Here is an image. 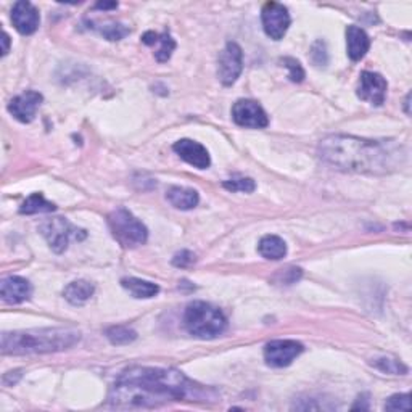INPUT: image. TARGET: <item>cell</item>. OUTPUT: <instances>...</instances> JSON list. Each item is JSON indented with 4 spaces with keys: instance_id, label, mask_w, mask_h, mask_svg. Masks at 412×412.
Returning <instances> with one entry per match:
<instances>
[{
    "instance_id": "obj_1",
    "label": "cell",
    "mask_w": 412,
    "mask_h": 412,
    "mask_svg": "<svg viewBox=\"0 0 412 412\" xmlns=\"http://www.w3.org/2000/svg\"><path fill=\"white\" fill-rule=\"evenodd\" d=\"M110 404L119 409H151L171 401L216 403V390L192 382L182 372L166 367H131L111 387Z\"/></svg>"
},
{
    "instance_id": "obj_2",
    "label": "cell",
    "mask_w": 412,
    "mask_h": 412,
    "mask_svg": "<svg viewBox=\"0 0 412 412\" xmlns=\"http://www.w3.org/2000/svg\"><path fill=\"white\" fill-rule=\"evenodd\" d=\"M319 156L335 170L359 174H390L406 161V151L393 140H367L335 134L319 144Z\"/></svg>"
},
{
    "instance_id": "obj_3",
    "label": "cell",
    "mask_w": 412,
    "mask_h": 412,
    "mask_svg": "<svg viewBox=\"0 0 412 412\" xmlns=\"http://www.w3.org/2000/svg\"><path fill=\"white\" fill-rule=\"evenodd\" d=\"M81 340L76 329H36L2 335V355H46L57 353L74 346Z\"/></svg>"
},
{
    "instance_id": "obj_4",
    "label": "cell",
    "mask_w": 412,
    "mask_h": 412,
    "mask_svg": "<svg viewBox=\"0 0 412 412\" xmlns=\"http://www.w3.org/2000/svg\"><path fill=\"white\" fill-rule=\"evenodd\" d=\"M184 325L195 338L213 340L224 334L227 319L221 309L206 301H193L184 313Z\"/></svg>"
},
{
    "instance_id": "obj_5",
    "label": "cell",
    "mask_w": 412,
    "mask_h": 412,
    "mask_svg": "<svg viewBox=\"0 0 412 412\" xmlns=\"http://www.w3.org/2000/svg\"><path fill=\"white\" fill-rule=\"evenodd\" d=\"M111 234L124 248H135L144 245L149 238V231L142 222L126 208H116L108 214Z\"/></svg>"
},
{
    "instance_id": "obj_6",
    "label": "cell",
    "mask_w": 412,
    "mask_h": 412,
    "mask_svg": "<svg viewBox=\"0 0 412 412\" xmlns=\"http://www.w3.org/2000/svg\"><path fill=\"white\" fill-rule=\"evenodd\" d=\"M41 234L44 235L48 245L55 253H63L69 245L71 238L83 240L84 237H79V234H85L84 231L76 229V227L64 218H52L47 219L39 227Z\"/></svg>"
},
{
    "instance_id": "obj_7",
    "label": "cell",
    "mask_w": 412,
    "mask_h": 412,
    "mask_svg": "<svg viewBox=\"0 0 412 412\" xmlns=\"http://www.w3.org/2000/svg\"><path fill=\"white\" fill-rule=\"evenodd\" d=\"M303 345L296 340H274L264 346V361L270 367H287L303 353Z\"/></svg>"
},
{
    "instance_id": "obj_8",
    "label": "cell",
    "mask_w": 412,
    "mask_h": 412,
    "mask_svg": "<svg viewBox=\"0 0 412 412\" xmlns=\"http://www.w3.org/2000/svg\"><path fill=\"white\" fill-rule=\"evenodd\" d=\"M261 21L264 32L270 39H284L290 26V15L287 7L277 2H268L261 10Z\"/></svg>"
},
{
    "instance_id": "obj_9",
    "label": "cell",
    "mask_w": 412,
    "mask_h": 412,
    "mask_svg": "<svg viewBox=\"0 0 412 412\" xmlns=\"http://www.w3.org/2000/svg\"><path fill=\"white\" fill-rule=\"evenodd\" d=\"M243 69V53L242 48L235 42H229L224 50L219 53L218 60V76L224 85H232L242 74Z\"/></svg>"
},
{
    "instance_id": "obj_10",
    "label": "cell",
    "mask_w": 412,
    "mask_h": 412,
    "mask_svg": "<svg viewBox=\"0 0 412 412\" xmlns=\"http://www.w3.org/2000/svg\"><path fill=\"white\" fill-rule=\"evenodd\" d=\"M232 119L237 126L250 129H263L269 124V118L263 107L253 100H238L232 107Z\"/></svg>"
},
{
    "instance_id": "obj_11",
    "label": "cell",
    "mask_w": 412,
    "mask_h": 412,
    "mask_svg": "<svg viewBox=\"0 0 412 412\" xmlns=\"http://www.w3.org/2000/svg\"><path fill=\"white\" fill-rule=\"evenodd\" d=\"M388 84L382 74L364 71L359 76V85H357V97L361 100L369 102L373 107H380L387 99Z\"/></svg>"
},
{
    "instance_id": "obj_12",
    "label": "cell",
    "mask_w": 412,
    "mask_h": 412,
    "mask_svg": "<svg viewBox=\"0 0 412 412\" xmlns=\"http://www.w3.org/2000/svg\"><path fill=\"white\" fill-rule=\"evenodd\" d=\"M12 23L20 34L29 36L34 34L37 28H39L41 16L39 12H37V8L31 2L20 0V2H16L13 5Z\"/></svg>"
},
{
    "instance_id": "obj_13",
    "label": "cell",
    "mask_w": 412,
    "mask_h": 412,
    "mask_svg": "<svg viewBox=\"0 0 412 412\" xmlns=\"http://www.w3.org/2000/svg\"><path fill=\"white\" fill-rule=\"evenodd\" d=\"M42 97L39 92L36 90H26L23 94L15 97V99L8 103V111L12 113L15 119H18L20 123H31L34 119L37 108L41 107Z\"/></svg>"
},
{
    "instance_id": "obj_14",
    "label": "cell",
    "mask_w": 412,
    "mask_h": 412,
    "mask_svg": "<svg viewBox=\"0 0 412 412\" xmlns=\"http://www.w3.org/2000/svg\"><path fill=\"white\" fill-rule=\"evenodd\" d=\"M174 151L181 156V158L192 165L197 170H206L211 165V158L208 150H206L202 144L195 142L191 139H181L174 144Z\"/></svg>"
},
{
    "instance_id": "obj_15",
    "label": "cell",
    "mask_w": 412,
    "mask_h": 412,
    "mask_svg": "<svg viewBox=\"0 0 412 412\" xmlns=\"http://www.w3.org/2000/svg\"><path fill=\"white\" fill-rule=\"evenodd\" d=\"M0 295H2V300L7 303V305H20V303L31 298L32 285L29 284V280H26L23 277L10 275V277H5L2 280Z\"/></svg>"
},
{
    "instance_id": "obj_16",
    "label": "cell",
    "mask_w": 412,
    "mask_h": 412,
    "mask_svg": "<svg viewBox=\"0 0 412 412\" xmlns=\"http://www.w3.org/2000/svg\"><path fill=\"white\" fill-rule=\"evenodd\" d=\"M346 46H348V57L353 62H359L369 52L371 39H369L364 29L357 28V26H348V29H346Z\"/></svg>"
},
{
    "instance_id": "obj_17",
    "label": "cell",
    "mask_w": 412,
    "mask_h": 412,
    "mask_svg": "<svg viewBox=\"0 0 412 412\" xmlns=\"http://www.w3.org/2000/svg\"><path fill=\"white\" fill-rule=\"evenodd\" d=\"M95 287L88 280H74L63 290V296L69 305L83 306L94 295Z\"/></svg>"
},
{
    "instance_id": "obj_18",
    "label": "cell",
    "mask_w": 412,
    "mask_h": 412,
    "mask_svg": "<svg viewBox=\"0 0 412 412\" xmlns=\"http://www.w3.org/2000/svg\"><path fill=\"white\" fill-rule=\"evenodd\" d=\"M166 198H167V202L174 206V208L182 210V211L193 210L200 202L198 192L193 191V188H186V187L167 188Z\"/></svg>"
},
{
    "instance_id": "obj_19",
    "label": "cell",
    "mask_w": 412,
    "mask_h": 412,
    "mask_svg": "<svg viewBox=\"0 0 412 412\" xmlns=\"http://www.w3.org/2000/svg\"><path fill=\"white\" fill-rule=\"evenodd\" d=\"M258 252L266 259L279 261V259L285 258L287 243L277 235H266L261 238V240H259Z\"/></svg>"
},
{
    "instance_id": "obj_20",
    "label": "cell",
    "mask_w": 412,
    "mask_h": 412,
    "mask_svg": "<svg viewBox=\"0 0 412 412\" xmlns=\"http://www.w3.org/2000/svg\"><path fill=\"white\" fill-rule=\"evenodd\" d=\"M121 285L134 298H145V300H147V298H153L155 295H158V291H160V287L156 284H151V282H149V280L135 279V277L123 279Z\"/></svg>"
},
{
    "instance_id": "obj_21",
    "label": "cell",
    "mask_w": 412,
    "mask_h": 412,
    "mask_svg": "<svg viewBox=\"0 0 412 412\" xmlns=\"http://www.w3.org/2000/svg\"><path fill=\"white\" fill-rule=\"evenodd\" d=\"M57 206L52 202H47L42 193H32L31 197L26 198V202L21 205V214H37V213H52Z\"/></svg>"
},
{
    "instance_id": "obj_22",
    "label": "cell",
    "mask_w": 412,
    "mask_h": 412,
    "mask_svg": "<svg viewBox=\"0 0 412 412\" xmlns=\"http://www.w3.org/2000/svg\"><path fill=\"white\" fill-rule=\"evenodd\" d=\"M107 338L113 345H129L137 338V334L132 329L124 327V325H115V327H110L107 330Z\"/></svg>"
},
{
    "instance_id": "obj_23",
    "label": "cell",
    "mask_w": 412,
    "mask_h": 412,
    "mask_svg": "<svg viewBox=\"0 0 412 412\" xmlns=\"http://www.w3.org/2000/svg\"><path fill=\"white\" fill-rule=\"evenodd\" d=\"M372 366L382 372L392 373V376H404V373H408V367L401 361L392 359V357H378V359H373Z\"/></svg>"
},
{
    "instance_id": "obj_24",
    "label": "cell",
    "mask_w": 412,
    "mask_h": 412,
    "mask_svg": "<svg viewBox=\"0 0 412 412\" xmlns=\"http://www.w3.org/2000/svg\"><path fill=\"white\" fill-rule=\"evenodd\" d=\"M158 44H160V47H158V50L155 52V58L158 60L160 63H165L171 58L172 52H174L176 41L172 39V37L167 34V32H165V34L158 36Z\"/></svg>"
},
{
    "instance_id": "obj_25",
    "label": "cell",
    "mask_w": 412,
    "mask_h": 412,
    "mask_svg": "<svg viewBox=\"0 0 412 412\" xmlns=\"http://www.w3.org/2000/svg\"><path fill=\"white\" fill-rule=\"evenodd\" d=\"M222 186L231 192H245V193H252L254 192V188H256V184H254V181L250 177H232L229 179V181H224Z\"/></svg>"
},
{
    "instance_id": "obj_26",
    "label": "cell",
    "mask_w": 412,
    "mask_h": 412,
    "mask_svg": "<svg viewBox=\"0 0 412 412\" xmlns=\"http://www.w3.org/2000/svg\"><path fill=\"white\" fill-rule=\"evenodd\" d=\"M99 31L100 34L108 41H121L123 37H126L129 34V29L126 28V26L119 23H108L103 26V28H99Z\"/></svg>"
},
{
    "instance_id": "obj_27",
    "label": "cell",
    "mask_w": 412,
    "mask_h": 412,
    "mask_svg": "<svg viewBox=\"0 0 412 412\" xmlns=\"http://www.w3.org/2000/svg\"><path fill=\"white\" fill-rule=\"evenodd\" d=\"M282 63H284V67L289 69V78L291 83H301V81L305 79V69H303L298 60L287 57L282 60Z\"/></svg>"
},
{
    "instance_id": "obj_28",
    "label": "cell",
    "mask_w": 412,
    "mask_h": 412,
    "mask_svg": "<svg viewBox=\"0 0 412 412\" xmlns=\"http://www.w3.org/2000/svg\"><path fill=\"white\" fill-rule=\"evenodd\" d=\"M385 409L387 411H411V394H393L392 398H388L385 403Z\"/></svg>"
},
{
    "instance_id": "obj_29",
    "label": "cell",
    "mask_w": 412,
    "mask_h": 412,
    "mask_svg": "<svg viewBox=\"0 0 412 412\" xmlns=\"http://www.w3.org/2000/svg\"><path fill=\"white\" fill-rule=\"evenodd\" d=\"M311 60L314 62V64H317V67H324L325 63H327V52H325V44L324 42H316V44L313 46V52H311Z\"/></svg>"
},
{
    "instance_id": "obj_30",
    "label": "cell",
    "mask_w": 412,
    "mask_h": 412,
    "mask_svg": "<svg viewBox=\"0 0 412 412\" xmlns=\"http://www.w3.org/2000/svg\"><path fill=\"white\" fill-rule=\"evenodd\" d=\"M193 261H195V256L187 250L177 253L176 256L172 258V264H174L176 268H187V266H191Z\"/></svg>"
},
{
    "instance_id": "obj_31",
    "label": "cell",
    "mask_w": 412,
    "mask_h": 412,
    "mask_svg": "<svg viewBox=\"0 0 412 412\" xmlns=\"http://www.w3.org/2000/svg\"><path fill=\"white\" fill-rule=\"evenodd\" d=\"M301 277V269H298V268H290V269H287L284 274H282V284H287V285H290V284H295V282Z\"/></svg>"
},
{
    "instance_id": "obj_32",
    "label": "cell",
    "mask_w": 412,
    "mask_h": 412,
    "mask_svg": "<svg viewBox=\"0 0 412 412\" xmlns=\"http://www.w3.org/2000/svg\"><path fill=\"white\" fill-rule=\"evenodd\" d=\"M21 378V372L20 371H15V372H8L4 376V383L5 385H13L16 383Z\"/></svg>"
},
{
    "instance_id": "obj_33",
    "label": "cell",
    "mask_w": 412,
    "mask_h": 412,
    "mask_svg": "<svg viewBox=\"0 0 412 412\" xmlns=\"http://www.w3.org/2000/svg\"><path fill=\"white\" fill-rule=\"evenodd\" d=\"M158 36L160 34H156V32L149 31V32H145V34H144L142 42H144V44H147V46H155L156 42H158Z\"/></svg>"
},
{
    "instance_id": "obj_34",
    "label": "cell",
    "mask_w": 412,
    "mask_h": 412,
    "mask_svg": "<svg viewBox=\"0 0 412 412\" xmlns=\"http://www.w3.org/2000/svg\"><path fill=\"white\" fill-rule=\"evenodd\" d=\"M2 42H4V48H2V57H5L8 53V48H10V36L7 32H4L2 36Z\"/></svg>"
},
{
    "instance_id": "obj_35",
    "label": "cell",
    "mask_w": 412,
    "mask_h": 412,
    "mask_svg": "<svg viewBox=\"0 0 412 412\" xmlns=\"http://www.w3.org/2000/svg\"><path fill=\"white\" fill-rule=\"evenodd\" d=\"M118 4L116 2H99L95 5V8L99 10H110V8H116Z\"/></svg>"
}]
</instances>
